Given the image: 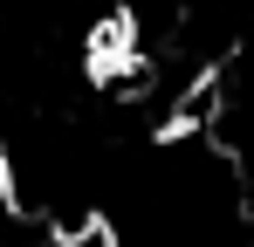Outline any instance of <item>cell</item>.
<instances>
[{
  "label": "cell",
  "instance_id": "1",
  "mask_svg": "<svg viewBox=\"0 0 254 247\" xmlns=\"http://www.w3.org/2000/svg\"><path fill=\"white\" fill-rule=\"evenodd\" d=\"M48 247H117V227L103 220V213H83V220H69V227H55Z\"/></svg>",
  "mask_w": 254,
  "mask_h": 247
}]
</instances>
